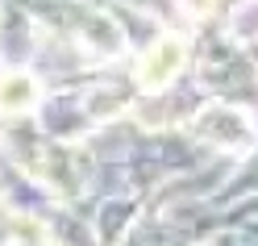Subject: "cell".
Segmentation results:
<instances>
[{
  "label": "cell",
  "instance_id": "3",
  "mask_svg": "<svg viewBox=\"0 0 258 246\" xmlns=\"http://www.w3.org/2000/svg\"><path fill=\"white\" fill-rule=\"evenodd\" d=\"M38 101H42V88L34 75H25V71L0 75V109L5 113H29Z\"/></svg>",
  "mask_w": 258,
  "mask_h": 246
},
{
  "label": "cell",
  "instance_id": "2",
  "mask_svg": "<svg viewBox=\"0 0 258 246\" xmlns=\"http://www.w3.org/2000/svg\"><path fill=\"white\" fill-rule=\"evenodd\" d=\"M196 134L208 138V142H217V146H225V151H246L254 129H250V121L241 117L237 109H204L196 117Z\"/></svg>",
  "mask_w": 258,
  "mask_h": 246
},
{
  "label": "cell",
  "instance_id": "1",
  "mask_svg": "<svg viewBox=\"0 0 258 246\" xmlns=\"http://www.w3.org/2000/svg\"><path fill=\"white\" fill-rule=\"evenodd\" d=\"M183 63H187V42L183 38H175V34L158 38L138 63V88L142 92H163L171 79L179 75Z\"/></svg>",
  "mask_w": 258,
  "mask_h": 246
}]
</instances>
